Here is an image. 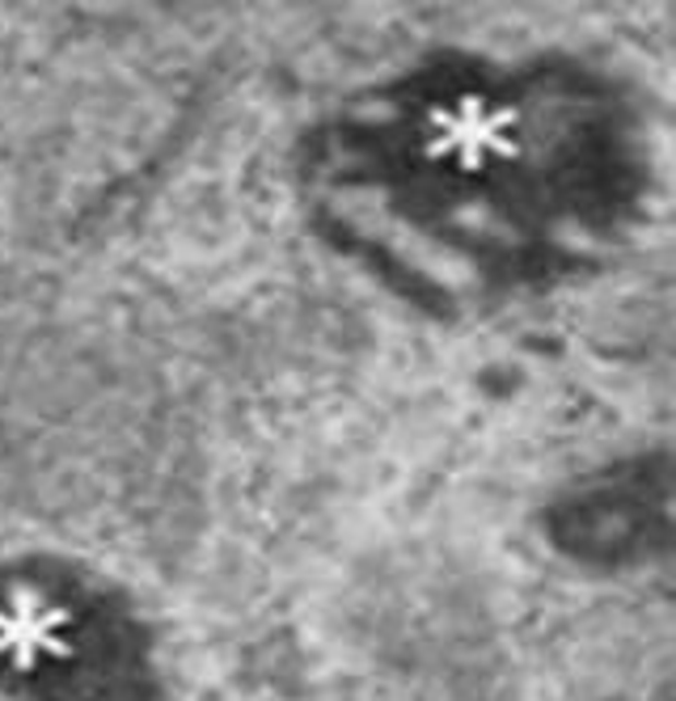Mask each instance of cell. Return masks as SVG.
<instances>
[{
	"label": "cell",
	"instance_id": "6da1fadb",
	"mask_svg": "<svg viewBox=\"0 0 676 701\" xmlns=\"http://www.w3.org/2000/svg\"><path fill=\"white\" fill-rule=\"evenodd\" d=\"M313 228L431 313L537 296L605 266L655 191L651 128L576 56L436 51L300 135Z\"/></svg>",
	"mask_w": 676,
	"mask_h": 701
},
{
	"label": "cell",
	"instance_id": "7a4b0ae2",
	"mask_svg": "<svg viewBox=\"0 0 676 701\" xmlns=\"http://www.w3.org/2000/svg\"><path fill=\"white\" fill-rule=\"evenodd\" d=\"M157 630L115 574L56 549L0 558V701H162Z\"/></svg>",
	"mask_w": 676,
	"mask_h": 701
},
{
	"label": "cell",
	"instance_id": "3957f363",
	"mask_svg": "<svg viewBox=\"0 0 676 701\" xmlns=\"http://www.w3.org/2000/svg\"><path fill=\"white\" fill-rule=\"evenodd\" d=\"M549 545L601 571H626L673 549V461L664 448L609 461L558 490L546 508Z\"/></svg>",
	"mask_w": 676,
	"mask_h": 701
}]
</instances>
